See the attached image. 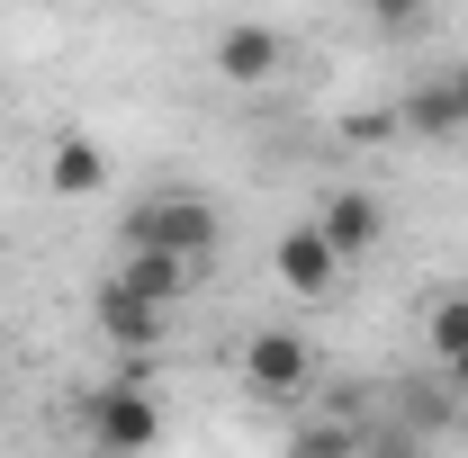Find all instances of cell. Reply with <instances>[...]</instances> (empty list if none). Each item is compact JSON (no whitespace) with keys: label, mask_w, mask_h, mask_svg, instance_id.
<instances>
[{"label":"cell","mask_w":468,"mask_h":458,"mask_svg":"<svg viewBox=\"0 0 468 458\" xmlns=\"http://www.w3.org/2000/svg\"><path fill=\"white\" fill-rule=\"evenodd\" d=\"M423 342H432V359H460V350H468V287L432 297V315H423Z\"/></svg>","instance_id":"12"},{"label":"cell","mask_w":468,"mask_h":458,"mask_svg":"<svg viewBox=\"0 0 468 458\" xmlns=\"http://www.w3.org/2000/svg\"><path fill=\"white\" fill-rule=\"evenodd\" d=\"M315 225H324V243H334L343 261H360V252H378V234H388V207H378L369 189H324Z\"/></svg>","instance_id":"7"},{"label":"cell","mask_w":468,"mask_h":458,"mask_svg":"<svg viewBox=\"0 0 468 458\" xmlns=\"http://www.w3.org/2000/svg\"><path fill=\"white\" fill-rule=\"evenodd\" d=\"M432 441L414 432L406 413H378V422H360V458H423Z\"/></svg>","instance_id":"13"},{"label":"cell","mask_w":468,"mask_h":458,"mask_svg":"<svg viewBox=\"0 0 468 458\" xmlns=\"http://www.w3.org/2000/svg\"><path fill=\"white\" fill-rule=\"evenodd\" d=\"M217 207L198 198V189H154L135 216H126V243H163V252H180V261H207L217 252Z\"/></svg>","instance_id":"2"},{"label":"cell","mask_w":468,"mask_h":458,"mask_svg":"<svg viewBox=\"0 0 468 458\" xmlns=\"http://www.w3.org/2000/svg\"><path fill=\"white\" fill-rule=\"evenodd\" d=\"M451 378H423V387H406V396H397V413H406L414 432H423V441H432V432H441V422H451Z\"/></svg>","instance_id":"14"},{"label":"cell","mask_w":468,"mask_h":458,"mask_svg":"<svg viewBox=\"0 0 468 458\" xmlns=\"http://www.w3.org/2000/svg\"><path fill=\"white\" fill-rule=\"evenodd\" d=\"M90 315H100V333H109L117 350H144V359H154V350H163V324H172V306H154V297H135V287L117 279H100V297H90Z\"/></svg>","instance_id":"4"},{"label":"cell","mask_w":468,"mask_h":458,"mask_svg":"<svg viewBox=\"0 0 468 458\" xmlns=\"http://www.w3.org/2000/svg\"><path fill=\"white\" fill-rule=\"evenodd\" d=\"M289 458H360V413H306L289 432Z\"/></svg>","instance_id":"11"},{"label":"cell","mask_w":468,"mask_h":458,"mask_svg":"<svg viewBox=\"0 0 468 458\" xmlns=\"http://www.w3.org/2000/svg\"><path fill=\"white\" fill-rule=\"evenodd\" d=\"M397 117H406V135H432V144H451V135H468V117H460V90H451V72L414 81L406 99H397Z\"/></svg>","instance_id":"10"},{"label":"cell","mask_w":468,"mask_h":458,"mask_svg":"<svg viewBox=\"0 0 468 458\" xmlns=\"http://www.w3.org/2000/svg\"><path fill=\"white\" fill-rule=\"evenodd\" d=\"M441 378H451V396L468 404V350H460V359H441Z\"/></svg>","instance_id":"17"},{"label":"cell","mask_w":468,"mask_h":458,"mask_svg":"<svg viewBox=\"0 0 468 458\" xmlns=\"http://www.w3.org/2000/svg\"><path fill=\"white\" fill-rule=\"evenodd\" d=\"M460 287H468V279H460Z\"/></svg>","instance_id":"20"},{"label":"cell","mask_w":468,"mask_h":458,"mask_svg":"<svg viewBox=\"0 0 468 458\" xmlns=\"http://www.w3.org/2000/svg\"><path fill=\"white\" fill-rule=\"evenodd\" d=\"M351 9H360L378 36H414V27L432 18V0H351Z\"/></svg>","instance_id":"15"},{"label":"cell","mask_w":468,"mask_h":458,"mask_svg":"<svg viewBox=\"0 0 468 458\" xmlns=\"http://www.w3.org/2000/svg\"><path fill=\"white\" fill-rule=\"evenodd\" d=\"M243 387L261 404H306V387H315V342L289 333V324H261L243 342Z\"/></svg>","instance_id":"3"},{"label":"cell","mask_w":468,"mask_h":458,"mask_svg":"<svg viewBox=\"0 0 468 458\" xmlns=\"http://www.w3.org/2000/svg\"><path fill=\"white\" fill-rule=\"evenodd\" d=\"M280 55H289V36H280L271 18H234V27H217V72H226L234 90L271 81V72H280Z\"/></svg>","instance_id":"6"},{"label":"cell","mask_w":468,"mask_h":458,"mask_svg":"<svg viewBox=\"0 0 468 458\" xmlns=\"http://www.w3.org/2000/svg\"><path fill=\"white\" fill-rule=\"evenodd\" d=\"M0 350H9V324H0Z\"/></svg>","instance_id":"19"},{"label":"cell","mask_w":468,"mask_h":458,"mask_svg":"<svg viewBox=\"0 0 468 458\" xmlns=\"http://www.w3.org/2000/svg\"><path fill=\"white\" fill-rule=\"evenodd\" d=\"M117 279L135 287V297H154V306H172L180 287L198 279V261H180V252H163V243H126V252H117Z\"/></svg>","instance_id":"8"},{"label":"cell","mask_w":468,"mask_h":458,"mask_svg":"<svg viewBox=\"0 0 468 458\" xmlns=\"http://www.w3.org/2000/svg\"><path fill=\"white\" fill-rule=\"evenodd\" d=\"M397 135H406V117H397V109H351V117H343V144H351V153L397 144Z\"/></svg>","instance_id":"16"},{"label":"cell","mask_w":468,"mask_h":458,"mask_svg":"<svg viewBox=\"0 0 468 458\" xmlns=\"http://www.w3.org/2000/svg\"><path fill=\"white\" fill-rule=\"evenodd\" d=\"M81 422H90V450H109V458H144L154 450V441H163V396L144 387V359H135L126 378H109V387H90Z\"/></svg>","instance_id":"1"},{"label":"cell","mask_w":468,"mask_h":458,"mask_svg":"<svg viewBox=\"0 0 468 458\" xmlns=\"http://www.w3.org/2000/svg\"><path fill=\"white\" fill-rule=\"evenodd\" d=\"M451 90H460V117H468V63H460V72H451Z\"/></svg>","instance_id":"18"},{"label":"cell","mask_w":468,"mask_h":458,"mask_svg":"<svg viewBox=\"0 0 468 458\" xmlns=\"http://www.w3.org/2000/svg\"><path fill=\"white\" fill-rule=\"evenodd\" d=\"M46 189H55V198H100V189H109V153H100L81 126L55 135V153H46Z\"/></svg>","instance_id":"9"},{"label":"cell","mask_w":468,"mask_h":458,"mask_svg":"<svg viewBox=\"0 0 468 458\" xmlns=\"http://www.w3.org/2000/svg\"><path fill=\"white\" fill-rule=\"evenodd\" d=\"M271 270H280V287H289V297H334L343 252H334V243H324V225L306 216V225H289L280 243H271Z\"/></svg>","instance_id":"5"}]
</instances>
